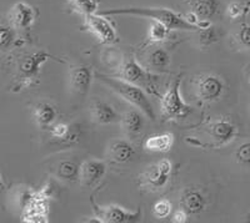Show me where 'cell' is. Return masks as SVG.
<instances>
[{"label":"cell","mask_w":250,"mask_h":223,"mask_svg":"<svg viewBox=\"0 0 250 223\" xmlns=\"http://www.w3.org/2000/svg\"><path fill=\"white\" fill-rule=\"evenodd\" d=\"M102 15H135V17L148 18L153 21L164 24L170 30H190L196 31L204 29L203 26L190 23L189 20L184 19L180 14L173 12L170 9L165 8H122V9H109L100 12Z\"/></svg>","instance_id":"obj_1"},{"label":"cell","mask_w":250,"mask_h":223,"mask_svg":"<svg viewBox=\"0 0 250 223\" xmlns=\"http://www.w3.org/2000/svg\"><path fill=\"white\" fill-rule=\"evenodd\" d=\"M98 79L103 81L113 91L122 96L125 101L134 105L135 108L140 109L146 116H149L151 120H155V113L153 110V105L149 101L148 96L145 95L144 90L137 85H133L125 80L114 79V77L105 76V75H98Z\"/></svg>","instance_id":"obj_2"},{"label":"cell","mask_w":250,"mask_h":223,"mask_svg":"<svg viewBox=\"0 0 250 223\" xmlns=\"http://www.w3.org/2000/svg\"><path fill=\"white\" fill-rule=\"evenodd\" d=\"M122 77L125 81L137 85L143 90L148 91L151 95H158L160 77L154 75L150 71L145 70L134 59L129 60L124 65L122 71Z\"/></svg>","instance_id":"obj_3"},{"label":"cell","mask_w":250,"mask_h":223,"mask_svg":"<svg viewBox=\"0 0 250 223\" xmlns=\"http://www.w3.org/2000/svg\"><path fill=\"white\" fill-rule=\"evenodd\" d=\"M180 82L182 80L176 79L168 91L163 95L162 101V111L165 117L171 120H182L191 113V108L185 104L180 95Z\"/></svg>","instance_id":"obj_4"},{"label":"cell","mask_w":250,"mask_h":223,"mask_svg":"<svg viewBox=\"0 0 250 223\" xmlns=\"http://www.w3.org/2000/svg\"><path fill=\"white\" fill-rule=\"evenodd\" d=\"M53 55H50L46 51H35L31 54H26L21 56L18 61V71L21 77V82L15 86V91L21 90L23 88L30 86L31 80L39 75L40 66L49 59H53Z\"/></svg>","instance_id":"obj_5"},{"label":"cell","mask_w":250,"mask_h":223,"mask_svg":"<svg viewBox=\"0 0 250 223\" xmlns=\"http://www.w3.org/2000/svg\"><path fill=\"white\" fill-rule=\"evenodd\" d=\"M94 207V212L97 216V220L103 223H130L139 222L142 220V209L140 207L138 211L129 212L119 206L110 207H99L91 201Z\"/></svg>","instance_id":"obj_6"},{"label":"cell","mask_w":250,"mask_h":223,"mask_svg":"<svg viewBox=\"0 0 250 223\" xmlns=\"http://www.w3.org/2000/svg\"><path fill=\"white\" fill-rule=\"evenodd\" d=\"M86 28L93 33L97 39L99 40L102 44H115L119 41L117 35V31L114 29L113 24L105 18V15L102 14H93L85 17Z\"/></svg>","instance_id":"obj_7"},{"label":"cell","mask_w":250,"mask_h":223,"mask_svg":"<svg viewBox=\"0 0 250 223\" xmlns=\"http://www.w3.org/2000/svg\"><path fill=\"white\" fill-rule=\"evenodd\" d=\"M224 93V82L216 75H204L196 85V95L202 101L213 102L222 97Z\"/></svg>","instance_id":"obj_8"},{"label":"cell","mask_w":250,"mask_h":223,"mask_svg":"<svg viewBox=\"0 0 250 223\" xmlns=\"http://www.w3.org/2000/svg\"><path fill=\"white\" fill-rule=\"evenodd\" d=\"M106 172V165L100 160H86L80 165L79 180L84 186L91 187L104 177Z\"/></svg>","instance_id":"obj_9"},{"label":"cell","mask_w":250,"mask_h":223,"mask_svg":"<svg viewBox=\"0 0 250 223\" xmlns=\"http://www.w3.org/2000/svg\"><path fill=\"white\" fill-rule=\"evenodd\" d=\"M37 18V12L29 4L19 1L10 10V21L17 29H29Z\"/></svg>","instance_id":"obj_10"},{"label":"cell","mask_w":250,"mask_h":223,"mask_svg":"<svg viewBox=\"0 0 250 223\" xmlns=\"http://www.w3.org/2000/svg\"><path fill=\"white\" fill-rule=\"evenodd\" d=\"M93 73L91 68L88 65L75 66L70 70V88L78 95H85L90 88Z\"/></svg>","instance_id":"obj_11"},{"label":"cell","mask_w":250,"mask_h":223,"mask_svg":"<svg viewBox=\"0 0 250 223\" xmlns=\"http://www.w3.org/2000/svg\"><path fill=\"white\" fill-rule=\"evenodd\" d=\"M205 131L208 132V135H210L213 137V140L218 141V144L220 145L230 142L235 137L236 133L235 126L230 121H227V120L211 122L210 125H208L205 127Z\"/></svg>","instance_id":"obj_12"},{"label":"cell","mask_w":250,"mask_h":223,"mask_svg":"<svg viewBox=\"0 0 250 223\" xmlns=\"http://www.w3.org/2000/svg\"><path fill=\"white\" fill-rule=\"evenodd\" d=\"M134 146L126 140H114L109 145L108 157L114 164H126L134 157Z\"/></svg>","instance_id":"obj_13"},{"label":"cell","mask_w":250,"mask_h":223,"mask_svg":"<svg viewBox=\"0 0 250 223\" xmlns=\"http://www.w3.org/2000/svg\"><path fill=\"white\" fill-rule=\"evenodd\" d=\"M188 5L195 19L202 21L213 18L219 10L218 0H188Z\"/></svg>","instance_id":"obj_14"},{"label":"cell","mask_w":250,"mask_h":223,"mask_svg":"<svg viewBox=\"0 0 250 223\" xmlns=\"http://www.w3.org/2000/svg\"><path fill=\"white\" fill-rule=\"evenodd\" d=\"M94 121L99 125H109L115 124V122L120 121L122 117L118 115L117 110L111 106L110 104L105 101H97L93 106V111H91Z\"/></svg>","instance_id":"obj_15"},{"label":"cell","mask_w":250,"mask_h":223,"mask_svg":"<svg viewBox=\"0 0 250 223\" xmlns=\"http://www.w3.org/2000/svg\"><path fill=\"white\" fill-rule=\"evenodd\" d=\"M205 197L195 188L185 189L182 195V207L190 215H198L205 208Z\"/></svg>","instance_id":"obj_16"},{"label":"cell","mask_w":250,"mask_h":223,"mask_svg":"<svg viewBox=\"0 0 250 223\" xmlns=\"http://www.w3.org/2000/svg\"><path fill=\"white\" fill-rule=\"evenodd\" d=\"M122 126L124 129V131L128 133V136L130 137H137L138 135H140L144 129V116L140 113V111L138 110H130L124 112V115L122 116Z\"/></svg>","instance_id":"obj_17"},{"label":"cell","mask_w":250,"mask_h":223,"mask_svg":"<svg viewBox=\"0 0 250 223\" xmlns=\"http://www.w3.org/2000/svg\"><path fill=\"white\" fill-rule=\"evenodd\" d=\"M174 142V135L170 132L149 136L144 141V149L151 152H168Z\"/></svg>","instance_id":"obj_18"},{"label":"cell","mask_w":250,"mask_h":223,"mask_svg":"<svg viewBox=\"0 0 250 223\" xmlns=\"http://www.w3.org/2000/svg\"><path fill=\"white\" fill-rule=\"evenodd\" d=\"M33 116H34L35 122L39 126L48 127L54 124L55 119H57V110L51 104L43 101L35 105L34 110H33Z\"/></svg>","instance_id":"obj_19"},{"label":"cell","mask_w":250,"mask_h":223,"mask_svg":"<svg viewBox=\"0 0 250 223\" xmlns=\"http://www.w3.org/2000/svg\"><path fill=\"white\" fill-rule=\"evenodd\" d=\"M169 176L170 175L163 172L162 169L159 168V166L155 165V166L149 167V169L145 171L143 177H144V181L146 186L150 187L151 189H159L167 185V182L169 180Z\"/></svg>","instance_id":"obj_20"},{"label":"cell","mask_w":250,"mask_h":223,"mask_svg":"<svg viewBox=\"0 0 250 223\" xmlns=\"http://www.w3.org/2000/svg\"><path fill=\"white\" fill-rule=\"evenodd\" d=\"M149 65L158 71H165L170 65V55L163 48L154 49L149 55Z\"/></svg>","instance_id":"obj_21"},{"label":"cell","mask_w":250,"mask_h":223,"mask_svg":"<svg viewBox=\"0 0 250 223\" xmlns=\"http://www.w3.org/2000/svg\"><path fill=\"white\" fill-rule=\"evenodd\" d=\"M57 175L64 181L75 182L80 177V167L73 161H62L58 166Z\"/></svg>","instance_id":"obj_22"},{"label":"cell","mask_w":250,"mask_h":223,"mask_svg":"<svg viewBox=\"0 0 250 223\" xmlns=\"http://www.w3.org/2000/svg\"><path fill=\"white\" fill-rule=\"evenodd\" d=\"M71 3L75 10L84 15V18L97 14L99 8V0H71Z\"/></svg>","instance_id":"obj_23"},{"label":"cell","mask_w":250,"mask_h":223,"mask_svg":"<svg viewBox=\"0 0 250 223\" xmlns=\"http://www.w3.org/2000/svg\"><path fill=\"white\" fill-rule=\"evenodd\" d=\"M250 9V1H233L228 5L227 14L231 19H239L245 17Z\"/></svg>","instance_id":"obj_24"},{"label":"cell","mask_w":250,"mask_h":223,"mask_svg":"<svg viewBox=\"0 0 250 223\" xmlns=\"http://www.w3.org/2000/svg\"><path fill=\"white\" fill-rule=\"evenodd\" d=\"M169 31H170V29L165 26L164 24L153 21V25L150 26V30H149V39L151 41H163L168 37Z\"/></svg>","instance_id":"obj_25"},{"label":"cell","mask_w":250,"mask_h":223,"mask_svg":"<svg viewBox=\"0 0 250 223\" xmlns=\"http://www.w3.org/2000/svg\"><path fill=\"white\" fill-rule=\"evenodd\" d=\"M173 206L168 200H160L153 206V213L156 218H165L171 213Z\"/></svg>","instance_id":"obj_26"},{"label":"cell","mask_w":250,"mask_h":223,"mask_svg":"<svg viewBox=\"0 0 250 223\" xmlns=\"http://www.w3.org/2000/svg\"><path fill=\"white\" fill-rule=\"evenodd\" d=\"M50 135L58 140H69L70 137V127L64 122H58L50 127Z\"/></svg>","instance_id":"obj_27"},{"label":"cell","mask_w":250,"mask_h":223,"mask_svg":"<svg viewBox=\"0 0 250 223\" xmlns=\"http://www.w3.org/2000/svg\"><path fill=\"white\" fill-rule=\"evenodd\" d=\"M218 41V33H216L214 26H207V28L200 30V42L204 46H209Z\"/></svg>","instance_id":"obj_28"},{"label":"cell","mask_w":250,"mask_h":223,"mask_svg":"<svg viewBox=\"0 0 250 223\" xmlns=\"http://www.w3.org/2000/svg\"><path fill=\"white\" fill-rule=\"evenodd\" d=\"M235 158L238 164L243 165V166H250V142H244L238 147Z\"/></svg>","instance_id":"obj_29"},{"label":"cell","mask_w":250,"mask_h":223,"mask_svg":"<svg viewBox=\"0 0 250 223\" xmlns=\"http://www.w3.org/2000/svg\"><path fill=\"white\" fill-rule=\"evenodd\" d=\"M238 41L245 49H250V25L243 24L238 31Z\"/></svg>","instance_id":"obj_30"},{"label":"cell","mask_w":250,"mask_h":223,"mask_svg":"<svg viewBox=\"0 0 250 223\" xmlns=\"http://www.w3.org/2000/svg\"><path fill=\"white\" fill-rule=\"evenodd\" d=\"M14 41V34L10 28H6V26H1V30H0V45L1 48L6 49L8 46H10Z\"/></svg>","instance_id":"obj_31"},{"label":"cell","mask_w":250,"mask_h":223,"mask_svg":"<svg viewBox=\"0 0 250 223\" xmlns=\"http://www.w3.org/2000/svg\"><path fill=\"white\" fill-rule=\"evenodd\" d=\"M188 221V212L184 208L176 211L173 215V222L175 223H185Z\"/></svg>","instance_id":"obj_32"}]
</instances>
